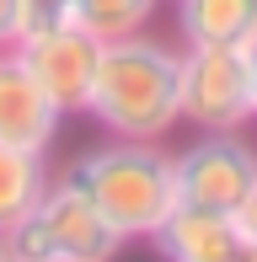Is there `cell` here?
<instances>
[{
	"label": "cell",
	"mask_w": 257,
	"mask_h": 262,
	"mask_svg": "<svg viewBox=\"0 0 257 262\" xmlns=\"http://www.w3.org/2000/svg\"><path fill=\"white\" fill-rule=\"evenodd\" d=\"M182 49L204 43H247L257 38V0H177Z\"/></svg>",
	"instance_id": "8"
},
{
	"label": "cell",
	"mask_w": 257,
	"mask_h": 262,
	"mask_svg": "<svg viewBox=\"0 0 257 262\" xmlns=\"http://www.w3.org/2000/svg\"><path fill=\"white\" fill-rule=\"evenodd\" d=\"M177 118L198 134H230L257 118V38L177 49Z\"/></svg>",
	"instance_id": "3"
},
{
	"label": "cell",
	"mask_w": 257,
	"mask_h": 262,
	"mask_svg": "<svg viewBox=\"0 0 257 262\" xmlns=\"http://www.w3.org/2000/svg\"><path fill=\"white\" fill-rule=\"evenodd\" d=\"M49 182H54L49 156H38V150H16V145H0V235H6L16 220H27L32 204L49 193Z\"/></svg>",
	"instance_id": "9"
},
{
	"label": "cell",
	"mask_w": 257,
	"mask_h": 262,
	"mask_svg": "<svg viewBox=\"0 0 257 262\" xmlns=\"http://www.w3.org/2000/svg\"><path fill=\"white\" fill-rule=\"evenodd\" d=\"M65 21H70V0H16V38L65 27Z\"/></svg>",
	"instance_id": "11"
},
{
	"label": "cell",
	"mask_w": 257,
	"mask_h": 262,
	"mask_svg": "<svg viewBox=\"0 0 257 262\" xmlns=\"http://www.w3.org/2000/svg\"><path fill=\"white\" fill-rule=\"evenodd\" d=\"M16 59L27 64V75L43 86V97L59 107V118H80L91 102V80H97V54L102 43L80 27H49V32H27L11 43Z\"/></svg>",
	"instance_id": "6"
},
{
	"label": "cell",
	"mask_w": 257,
	"mask_h": 262,
	"mask_svg": "<svg viewBox=\"0 0 257 262\" xmlns=\"http://www.w3.org/2000/svg\"><path fill=\"white\" fill-rule=\"evenodd\" d=\"M86 118L113 139H166L177 118V49L145 32L102 43Z\"/></svg>",
	"instance_id": "1"
},
{
	"label": "cell",
	"mask_w": 257,
	"mask_h": 262,
	"mask_svg": "<svg viewBox=\"0 0 257 262\" xmlns=\"http://www.w3.org/2000/svg\"><path fill=\"white\" fill-rule=\"evenodd\" d=\"M70 182L91 198L118 241H150L172 209H177V177L172 156L156 139H113V145L86 150L70 166Z\"/></svg>",
	"instance_id": "2"
},
{
	"label": "cell",
	"mask_w": 257,
	"mask_h": 262,
	"mask_svg": "<svg viewBox=\"0 0 257 262\" xmlns=\"http://www.w3.org/2000/svg\"><path fill=\"white\" fill-rule=\"evenodd\" d=\"M0 241H6L11 262H113L123 252V241L102 225V214L70 177L49 182L32 214L16 220Z\"/></svg>",
	"instance_id": "4"
},
{
	"label": "cell",
	"mask_w": 257,
	"mask_h": 262,
	"mask_svg": "<svg viewBox=\"0 0 257 262\" xmlns=\"http://www.w3.org/2000/svg\"><path fill=\"white\" fill-rule=\"evenodd\" d=\"M156 6L161 0H70V27L91 32L97 43H113L128 32H145Z\"/></svg>",
	"instance_id": "10"
},
{
	"label": "cell",
	"mask_w": 257,
	"mask_h": 262,
	"mask_svg": "<svg viewBox=\"0 0 257 262\" xmlns=\"http://www.w3.org/2000/svg\"><path fill=\"white\" fill-rule=\"evenodd\" d=\"M198 262H257V241H230V246H220V252H209Z\"/></svg>",
	"instance_id": "12"
},
{
	"label": "cell",
	"mask_w": 257,
	"mask_h": 262,
	"mask_svg": "<svg viewBox=\"0 0 257 262\" xmlns=\"http://www.w3.org/2000/svg\"><path fill=\"white\" fill-rule=\"evenodd\" d=\"M16 43V0H0V49Z\"/></svg>",
	"instance_id": "13"
},
{
	"label": "cell",
	"mask_w": 257,
	"mask_h": 262,
	"mask_svg": "<svg viewBox=\"0 0 257 262\" xmlns=\"http://www.w3.org/2000/svg\"><path fill=\"white\" fill-rule=\"evenodd\" d=\"M0 262H11V252H6V241H0Z\"/></svg>",
	"instance_id": "14"
},
{
	"label": "cell",
	"mask_w": 257,
	"mask_h": 262,
	"mask_svg": "<svg viewBox=\"0 0 257 262\" xmlns=\"http://www.w3.org/2000/svg\"><path fill=\"white\" fill-rule=\"evenodd\" d=\"M172 177H177V204L230 214L236 225L257 230V156L241 128L198 134L182 156H172Z\"/></svg>",
	"instance_id": "5"
},
{
	"label": "cell",
	"mask_w": 257,
	"mask_h": 262,
	"mask_svg": "<svg viewBox=\"0 0 257 262\" xmlns=\"http://www.w3.org/2000/svg\"><path fill=\"white\" fill-rule=\"evenodd\" d=\"M59 123H65L59 107L43 97V86L27 75L16 49H0V145L49 156L54 139H59Z\"/></svg>",
	"instance_id": "7"
}]
</instances>
